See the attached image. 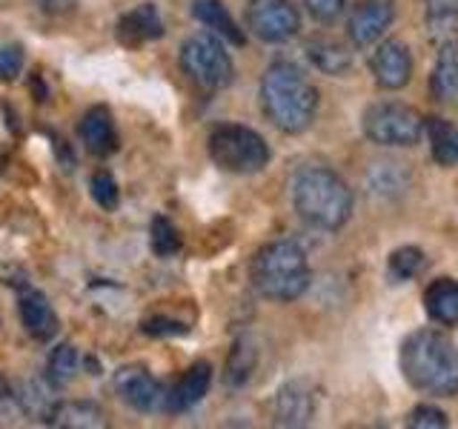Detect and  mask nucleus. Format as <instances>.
<instances>
[{
    "instance_id": "obj_1",
    "label": "nucleus",
    "mask_w": 458,
    "mask_h": 429,
    "mask_svg": "<svg viewBox=\"0 0 458 429\" xmlns=\"http://www.w3.org/2000/svg\"><path fill=\"white\" fill-rule=\"evenodd\" d=\"M398 366L412 390L436 398L458 395V347L438 329H415L404 338Z\"/></svg>"
},
{
    "instance_id": "obj_2",
    "label": "nucleus",
    "mask_w": 458,
    "mask_h": 429,
    "mask_svg": "<svg viewBox=\"0 0 458 429\" xmlns=\"http://www.w3.org/2000/svg\"><path fill=\"white\" fill-rule=\"evenodd\" d=\"M318 89L307 78V72L290 63L276 61L261 78V109L267 121L281 129L284 135H301L312 126L318 114Z\"/></svg>"
},
{
    "instance_id": "obj_3",
    "label": "nucleus",
    "mask_w": 458,
    "mask_h": 429,
    "mask_svg": "<svg viewBox=\"0 0 458 429\" xmlns=\"http://www.w3.org/2000/svg\"><path fill=\"white\" fill-rule=\"evenodd\" d=\"M293 206L301 221L335 232L350 221L355 198L350 183L327 166H307L293 178Z\"/></svg>"
},
{
    "instance_id": "obj_4",
    "label": "nucleus",
    "mask_w": 458,
    "mask_h": 429,
    "mask_svg": "<svg viewBox=\"0 0 458 429\" xmlns=\"http://www.w3.org/2000/svg\"><path fill=\"white\" fill-rule=\"evenodd\" d=\"M258 295L276 304H290L310 290V261L295 240H272L252 257L250 269Z\"/></svg>"
},
{
    "instance_id": "obj_5",
    "label": "nucleus",
    "mask_w": 458,
    "mask_h": 429,
    "mask_svg": "<svg viewBox=\"0 0 458 429\" xmlns=\"http://www.w3.org/2000/svg\"><path fill=\"white\" fill-rule=\"evenodd\" d=\"M207 147L212 164L224 172H233V175H258L272 157L267 140L255 129L241 123L215 126L209 132Z\"/></svg>"
},
{
    "instance_id": "obj_6",
    "label": "nucleus",
    "mask_w": 458,
    "mask_h": 429,
    "mask_svg": "<svg viewBox=\"0 0 458 429\" xmlns=\"http://www.w3.org/2000/svg\"><path fill=\"white\" fill-rule=\"evenodd\" d=\"M361 132L376 147L407 149L415 147L424 135V118L412 106L398 100H381L361 114Z\"/></svg>"
},
{
    "instance_id": "obj_7",
    "label": "nucleus",
    "mask_w": 458,
    "mask_h": 429,
    "mask_svg": "<svg viewBox=\"0 0 458 429\" xmlns=\"http://www.w3.org/2000/svg\"><path fill=\"white\" fill-rule=\"evenodd\" d=\"M181 69L204 89H226L235 78L233 57L215 32H198L183 40Z\"/></svg>"
},
{
    "instance_id": "obj_8",
    "label": "nucleus",
    "mask_w": 458,
    "mask_h": 429,
    "mask_svg": "<svg viewBox=\"0 0 458 429\" xmlns=\"http://www.w3.org/2000/svg\"><path fill=\"white\" fill-rule=\"evenodd\" d=\"M247 29L264 43H286L298 35L301 14L290 0H250Z\"/></svg>"
},
{
    "instance_id": "obj_9",
    "label": "nucleus",
    "mask_w": 458,
    "mask_h": 429,
    "mask_svg": "<svg viewBox=\"0 0 458 429\" xmlns=\"http://www.w3.org/2000/svg\"><path fill=\"white\" fill-rule=\"evenodd\" d=\"M114 392L123 404L138 412H157L166 407V390L161 381H155L143 366H123L114 372Z\"/></svg>"
},
{
    "instance_id": "obj_10",
    "label": "nucleus",
    "mask_w": 458,
    "mask_h": 429,
    "mask_svg": "<svg viewBox=\"0 0 458 429\" xmlns=\"http://www.w3.org/2000/svg\"><path fill=\"white\" fill-rule=\"evenodd\" d=\"M393 21H395L393 0H358L347 21V35L352 40V46L367 49L372 43H378Z\"/></svg>"
},
{
    "instance_id": "obj_11",
    "label": "nucleus",
    "mask_w": 458,
    "mask_h": 429,
    "mask_svg": "<svg viewBox=\"0 0 458 429\" xmlns=\"http://www.w3.org/2000/svg\"><path fill=\"white\" fill-rule=\"evenodd\" d=\"M369 72L381 89L386 92L404 89L412 78V55L407 49V43L401 40L378 43V49L369 57Z\"/></svg>"
},
{
    "instance_id": "obj_12",
    "label": "nucleus",
    "mask_w": 458,
    "mask_h": 429,
    "mask_svg": "<svg viewBox=\"0 0 458 429\" xmlns=\"http://www.w3.org/2000/svg\"><path fill=\"white\" fill-rule=\"evenodd\" d=\"M209 386H212V366L207 361L192 364L181 375V381L166 392V407L164 409L166 412H175V415L190 412L192 407H198L200 400L207 398Z\"/></svg>"
},
{
    "instance_id": "obj_13",
    "label": "nucleus",
    "mask_w": 458,
    "mask_h": 429,
    "mask_svg": "<svg viewBox=\"0 0 458 429\" xmlns=\"http://www.w3.org/2000/svg\"><path fill=\"white\" fill-rule=\"evenodd\" d=\"M78 135L86 152H92L95 157H109L118 152V129H114L112 112L106 106H92L86 112L81 118Z\"/></svg>"
},
{
    "instance_id": "obj_14",
    "label": "nucleus",
    "mask_w": 458,
    "mask_h": 429,
    "mask_svg": "<svg viewBox=\"0 0 458 429\" xmlns=\"http://www.w3.org/2000/svg\"><path fill=\"white\" fill-rule=\"evenodd\" d=\"M164 35V21L155 4H140L118 21V40L123 46H143Z\"/></svg>"
},
{
    "instance_id": "obj_15",
    "label": "nucleus",
    "mask_w": 458,
    "mask_h": 429,
    "mask_svg": "<svg viewBox=\"0 0 458 429\" xmlns=\"http://www.w3.org/2000/svg\"><path fill=\"white\" fill-rule=\"evenodd\" d=\"M315 415V395L307 390V383L293 381L281 386L276 398V424L278 426H307Z\"/></svg>"
},
{
    "instance_id": "obj_16",
    "label": "nucleus",
    "mask_w": 458,
    "mask_h": 429,
    "mask_svg": "<svg viewBox=\"0 0 458 429\" xmlns=\"http://www.w3.org/2000/svg\"><path fill=\"white\" fill-rule=\"evenodd\" d=\"M433 97L444 106H458V40L444 43L438 49L433 75H429Z\"/></svg>"
},
{
    "instance_id": "obj_17",
    "label": "nucleus",
    "mask_w": 458,
    "mask_h": 429,
    "mask_svg": "<svg viewBox=\"0 0 458 429\" xmlns=\"http://www.w3.org/2000/svg\"><path fill=\"white\" fill-rule=\"evenodd\" d=\"M21 321L26 326V332L38 341H52L57 335V315L43 292L21 295Z\"/></svg>"
},
{
    "instance_id": "obj_18",
    "label": "nucleus",
    "mask_w": 458,
    "mask_h": 429,
    "mask_svg": "<svg viewBox=\"0 0 458 429\" xmlns=\"http://www.w3.org/2000/svg\"><path fill=\"white\" fill-rule=\"evenodd\" d=\"M424 309L441 326H458V281L438 278L424 290Z\"/></svg>"
},
{
    "instance_id": "obj_19",
    "label": "nucleus",
    "mask_w": 458,
    "mask_h": 429,
    "mask_svg": "<svg viewBox=\"0 0 458 429\" xmlns=\"http://www.w3.org/2000/svg\"><path fill=\"white\" fill-rule=\"evenodd\" d=\"M307 57L310 63L324 72V75H333V78H341L347 75L352 69V52L344 46L338 40H329V38H315L307 43Z\"/></svg>"
},
{
    "instance_id": "obj_20",
    "label": "nucleus",
    "mask_w": 458,
    "mask_h": 429,
    "mask_svg": "<svg viewBox=\"0 0 458 429\" xmlns=\"http://www.w3.org/2000/svg\"><path fill=\"white\" fill-rule=\"evenodd\" d=\"M52 426H66V429H100L106 426L104 409L92 400H57L52 415Z\"/></svg>"
},
{
    "instance_id": "obj_21",
    "label": "nucleus",
    "mask_w": 458,
    "mask_h": 429,
    "mask_svg": "<svg viewBox=\"0 0 458 429\" xmlns=\"http://www.w3.org/2000/svg\"><path fill=\"white\" fill-rule=\"evenodd\" d=\"M192 14L204 26H209L221 40L233 43V46H243V43H247V35L241 32V26L235 23V18L229 14V9L221 4V0H195Z\"/></svg>"
},
{
    "instance_id": "obj_22",
    "label": "nucleus",
    "mask_w": 458,
    "mask_h": 429,
    "mask_svg": "<svg viewBox=\"0 0 458 429\" xmlns=\"http://www.w3.org/2000/svg\"><path fill=\"white\" fill-rule=\"evenodd\" d=\"M424 132L429 135L433 161L447 169L458 166V126L441 121V118H429V121H424Z\"/></svg>"
},
{
    "instance_id": "obj_23",
    "label": "nucleus",
    "mask_w": 458,
    "mask_h": 429,
    "mask_svg": "<svg viewBox=\"0 0 458 429\" xmlns=\"http://www.w3.org/2000/svg\"><path fill=\"white\" fill-rule=\"evenodd\" d=\"M55 386L49 381H26L21 390H14V404H18L29 418L49 421V415L57 404Z\"/></svg>"
},
{
    "instance_id": "obj_24",
    "label": "nucleus",
    "mask_w": 458,
    "mask_h": 429,
    "mask_svg": "<svg viewBox=\"0 0 458 429\" xmlns=\"http://www.w3.org/2000/svg\"><path fill=\"white\" fill-rule=\"evenodd\" d=\"M424 269H427V255L419 247H398L386 257V281L390 283L415 281Z\"/></svg>"
},
{
    "instance_id": "obj_25",
    "label": "nucleus",
    "mask_w": 458,
    "mask_h": 429,
    "mask_svg": "<svg viewBox=\"0 0 458 429\" xmlns=\"http://www.w3.org/2000/svg\"><path fill=\"white\" fill-rule=\"evenodd\" d=\"M78 366H81V355L78 349L72 347V343H61V347H55L49 361H47V381L55 386V390H61V386L72 383L78 375Z\"/></svg>"
},
{
    "instance_id": "obj_26",
    "label": "nucleus",
    "mask_w": 458,
    "mask_h": 429,
    "mask_svg": "<svg viewBox=\"0 0 458 429\" xmlns=\"http://www.w3.org/2000/svg\"><path fill=\"white\" fill-rule=\"evenodd\" d=\"M255 364H258V349L252 347L250 341H238L233 352H229V361H226V386H243L255 372Z\"/></svg>"
},
{
    "instance_id": "obj_27",
    "label": "nucleus",
    "mask_w": 458,
    "mask_h": 429,
    "mask_svg": "<svg viewBox=\"0 0 458 429\" xmlns=\"http://www.w3.org/2000/svg\"><path fill=\"white\" fill-rule=\"evenodd\" d=\"M149 247L157 257H172L178 249H181V235L175 223L164 214H155L149 221Z\"/></svg>"
},
{
    "instance_id": "obj_28",
    "label": "nucleus",
    "mask_w": 458,
    "mask_h": 429,
    "mask_svg": "<svg viewBox=\"0 0 458 429\" xmlns=\"http://www.w3.org/2000/svg\"><path fill=\"white\" fill-rule=\"evenodd\" d=\"M89 189H92V198H95V204L100 209H106V212L118 209V204H121V189H118V181H114V175H112L109 169L95 172L92 181H89Z\"/></svg>"
},
{
    "instance_id": "obj_29",
    "label": "nucleus",
    "mask_w": 458,
    "mask_h": 429,
    "mask_svg": "<svg viewBox=\"0 0 458 429\" xmlns=\"http://www.w3.org/2000/svg\"><path fill=\"white\" fill-rule=\"evenodd\" d=\"M369 183H372V192L390 198V195L404 189V186H407V175L401 172V164H378L376 169H372Z\"/></svg>"
},
{
    "instance_id": "obj_30",
    "label": "nucleus",
    "mask_w": 458,
    "mask_h": 429,
    "mask_svg": "<svg viewBox=\"0 0 458 429\" xmlns=\"http://www.w3.org/2000/svg\"><path fill=\"white\" fill-rule=\"evenodd\" d=\"M447 424H450L447 412L438 409L436 404H419L407 415V426H415V429H444Z\"/></svg>"
},
{
    "instance_id": "obj_31",
    "label": "nucleus",
    "mask_w": 458,
    "mask_h": 429,
    "mask_svg": "<svg viewBox=\"0 0 458 429\" xmlns=\"http://www.w3.org/2000/svg\"><path fill=\"white\" fill-rule=\"evenodd\" d=\"M424 12H427V23L436 32L438 26L458 21V0H424Z\"/></svg>"
},
{
    "instance_id": "obj_32",
    "label": "nucleus",
    "mask_w": 458,
    "mask_h": 429,
    "mask_svg": "<svg viewBox=\"0 0 458 429\" xmlns=\"http://www.w3.org/2000/svg\"><path fill=\"white\" fill-rule=\"evenodd\" d=\"M140 332L152 335V338H172V335H186L190 332V326H183L181 321L164 318V315H152V318H147L140 324Z\"/></svg>"
},
{
    "instance_id": "obj_33",
    "label": "nucleus",
    "mask_w": 458,
    "mask_h": 429,
    "mask_svg": "<svg viewBox=\"0 0 458 429\" xmlns=\"http://www.w3.org/2000/svg\"><path fill=\"white\" fill-rule=\"evenodd\" d=\"M23 72V49L18 43H0V80H14Z\"/></svg>"
},
{
    "instance_id": "obj_34",
    "label": "nucleus",
    "mask_w": 458,
    "mask_h": 429,
    "mask_svg": "<svg viewBox=\"0 0 458 429\" xmlns=\"http://www.w3.org/2000/svg\"><path fill=\"white\" fill-rule=\"evenodd\" d=\"M304 6H307L312 21L333 23V21L341 18V12H344V6H347V0H304Z\"/></svg>"
},
{
    "instance_id": "obj_35",
    "label": "nucleus",
    "mask_w": 458,
    "mask_h": 429,
    "mask_svg": "<svg viewBox=\"0 0 458 429\" xmlns=\"http://www.w3.org/2000/svg\"><path fill=\"white\" fill-rule=\"evenodd\" d=\"M38 9L40 12H47V14H66L75 9L78 0H35Z\"/></svg>"
},
{
    "instance_id": "obj_36",
    "label": "nucleus",
    "mask_w": 458,
    "mask_h": 429,
    "mask_svg": "<svg viewBox=\"0 0 458 429\" xmlns=\"http://www.w3.org/2000/svg\"><path fill=\"white\" fill-rule=\"evenodd\" d=\"M12 407H14V390L4 378H0V412H6Z\"/></svg>"
}]
</instances>
